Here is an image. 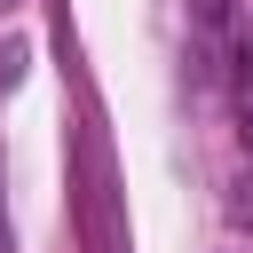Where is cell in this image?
I'll return each mask as SVG.
<instances>
[{"label":"cell","mask_w":253,"mask_h":253,"mask_svg":"<svg viewBox=\"0 0 253 253\" xmlns=\"http://www.w3.org/2000/svg\"><path fill=\"white\" fill-rule=\"evenodd\" d=\"M198 16L206 24H229V0H198Z\"/></svg>","instance_id":"cell-1"}]
</instances>
